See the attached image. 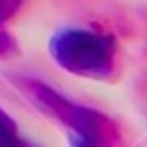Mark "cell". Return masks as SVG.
Returning <instances> with one entry per match:
<instances>
[{"instance_id":"1","label":"cell","mask_w":147,"mask_h":147,"mask_svg":"<svg viewBox=\"0 0 147 147\" xmlns=\"http://www.w3.org/2000/svg\"><path fill=\"white\" fill-rule=\"evenodd\" d=\"M62 59L80 72L88 75H106L114 65V41L109 36L75 31L62 39Z\"/></svg>"}]
</instances>
